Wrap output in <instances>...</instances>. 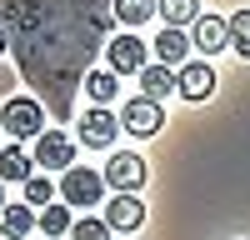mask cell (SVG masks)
I'll return each instance as SVG.
<instances>
[{"label":"cell","mask_w":250,"mask_h":240,"mask_svg":"<svg viewBox=\"0 0 250 240\" xmlns=\"http://www.w3.org/2000/svg\"><path fill=\"white\" fill-rule=\"evenodd\" d=\"M175 90H180L185 100H210V90H215V70L205 65V60H185V65L175 70Z\"/></svg>","instance_id":"cell-9"},{"label":"cell","mask_w":250,"mask_h":240,"mask_svg":"<svg viewBox=\"0 0 250 240\" xmlns=\"http://www.w3.org/2000/svg\"><path fill=\"white\" fill-rule=\"evenodd\" d=\"M155 15V0H115V20L120 25H145Z\"/></svg>","instance_id":"cell-18"},{"label":"cell","mask_w":250,"mask_h":240,"mask_svg":"<svg viewBox=\"0 0 250 240\" xmlns=\"http://www.w3.org/2000/svg\"><path fill=\"white\" fill-rule=\"evenodd\" d=\"M30 225H35V210L30 205H5V210H0V230H5V240L30 235Z\"/></svg>","instance_id":"cell-16"},{"label":"cell","mask_w":250,"mask_h":240,"mask_svg":"<svg viewBox=\"0 0 250 240\" xmlns=\"http://www.w3.org/2000/svg\"><path fill=\"white\" fill-rule=\"evenodd\" d=\"M35 165L40 170H60L65 175L70 165H75V140L65 135V130H45L35 140Z\"/></svg>","instance_id":"cell-5"},{"label":"cell","mask_w":250,"mask_h":240,"mask_svg":"<svg viewBox=\"0 0 250 240\" xmlns=\"http://www.w3.org/2000/svg\"><path fill=\"white\" fill-rule=\"evenodd\" d=\"M190 45H200L205 55H215V50H225V45H230V25H225L220 15H200V20H195Z\"/></svg>","instance_id":"cell-10"},{"label":"cell","mask_w":250,"mask_h":240,"mask_svg":"<svg viewBox=\"0 0 250 240\" xmlns=\"http://www.w3.org/2000/svg\"><path fill=\"white\" fill-rule=\"evenodd\" d=\"M5 180H20V185L30 180V155L20 150L15 140H10L5 150H0V185H5Z\"/></svg>","instance_id":"cell-15"},{"label":"cell","mask_w":250,"mask_h":240,"mask_svg":"<svg viewBox=\"0 0 250 240\" xmlns=\"http://www.w3.org/2000/svg\"><path fill=\"white\" fill-rule=\"evenodd\" d=\"M35 225H40V230H45L50 240H60V235H65V230H70V210H65V205H45V210H40V215H35Z\"/></svg>","instance_id":"cell-19"},{"label":"cell","mask_w":250,"mask_h":240,"mask_svg":"<svg viewBox=\"0 0 250 240\" xmlns=\"http://www.w3.org/2000/svg\"><path fill=\"white\" fill-rule=\"evenodd\" d=\"M0 210H5V185H0Z\"/></svg>","instance_id":"cell-24"},{"label":"cell","mask_w":250,"mask_h":240,"mask_svg":"<svg viewBox=\"0 0 250 240\" xmlns=\"http://www.w3.org/2000/svg\"><path fill=\"white\" fill-rule=\"evenodd\" d=\"M120 125L130 130V135H155V130L165 125V110L155 105V100L135 95V100H125V110H120Z\"/></svg>","instance_id":"cell-8"},{"label":"cell","mask_w":250,"mask_h":240,"mask_svg":"<svg viewBox=\"0 0 250 240\" xmlns=\"http://www.w3.org/2000/svg\"><path fill=\"white\" fill-rule=\"evenodd\" d=\"M170 90H175V70H170V65H160V60H155V65L140 70V95H145V100H155V105H160Z\"/></svg>","instance_id":"cell-13"},{"label":"cell","mask_w":250,"mask_h":240,"mask_svg":"<svg viewBox=\"0 0 250 240\" xmlns=\"http://www.w3.org/2000/svg\"><path fill=\"white\" fill-rule=\"evenodd\" d=\"M80 145H90V150H110V140L120 135V120L105 110V105H90L85 115H80Z\"/></svg>","instance_id":"cell-6"},{"label":"cell","mask_w":250,"mask_h":240,"mask_svg":"<svg viewBox=\"0 0 250 240\" xmlns=\"http://www.w3.org/2000/svg\"><path fill=\"white\" fill-rule=\"evenodd\" d=\"M225 25H230V45L250 60V10H235L230 20H225Z\"/></svg>","instance_id":"cell-20"},{"label":"cell","mask_w":250,"mask_h":240,"mask_svg":"<svg viewBox=\"0 0 250 240\" xmlns=\"http://www.w3.org/2000/svg\"><path fill=\"white\" fill-rule=\"evenodd\" d=\"M155 55H160V65H185V60H190V35L185 30H160L155 35Z\"/></svg>","instance_id":"cell-12"},{"label":"cell","mask_w":250,"mask_h":240,"mask_svg":"<svg viewBox=\"0 0 250 240\" xmlns=\"http://www.w3.org/2000/svg\"><path fill=\"white\" fill-rule=\"evenodd\" d=\"M10 50V40H5V25H0V55H5Z\"/></svg>","instance_id":"cell-23"},{"label":"cell","mask_w":250,"mask_h":240,"mask_svg":"<svg viewBox=\"0 0 250 240\" xmlns=\"http://www.w3.org/2000/svg\"><path fill=\"white\" fill-rule=\"evenodd\" d=\"M110 75H140L145 70V40L140 35H110Z\"/></svg>","instance_id":"cell-7"},{"label":"cell","mask_w":250,"mask_h":240,"mask_svg":"<svg viewBox=\"0 0 250 240\" xmlns=\"http://www.w3.org/2000/svg\"><path fill=\"white\" fill-rule=\"evenodd\" d=\"M60 200H65V205H95V200H105V180H100V170L70 165L65 175H60Z\"/></svg>","instance_id":"cell-3"},{"label":"cell","mask_w":250,"mask_h":240,"mask_svg":"<svg viewBox=\"0 0 250 240\" xmlns=\"http://www.w3.org/2000/svg\"><path fill=\"white\" fill-rule=\"evenodd\" d=\"M70 240H110V225H105V220H75Z\"/></svg>","instance_id":"cell-22"},{"label":"cell","mask_w":250,"mask_h":240,"mask_svg":"<svg viewBox=\"0 0 250 240\" xmlns=\"http://www.w3.org/2000/svg\"><path fill=\"white\" fill-rule=\"evenodd\" d=\"M100 180H105L110 190H120V195H135V190L145 185V160H140L135 150H115V155L105 160V170H100Z\"/></svg>","instance_id":"cell-4"},{"label":"cell","mask_w":250,"mask_h":240,"mask_svg":"<svg viewBox=\"0 0 250 240\" xmlns=\"http://www.w3.org/2000/svg\"><path fill=\"white\" fill-rule=\"evenodd\" d=\"M155 10L165 20V30H185L200 20V0H155Z\"/></svg>","instance_id":"cell-14"},{"label":"cell","mask_w":250,"mask_h":240,"mask_svg":"<svg viewBox=\"0 0 250 240\" xmlns=\"http://www.w3.org/2000/svg\"><path fill=\"white\" fill-rule=\"evenodd\" d=\"M140 220H145V205L135 195H115L105 205V225L110 230H140Z\"/></svg>","instance_id":"cell-11"},{"label":"cell","mask_w":250,"mask_h":240,"mask_svg":"<svg viewBox=\"0 0 250 240\" xmlns=\"http://www.w3.org/2000/svg\"><path fill=\"white\" fill-rule=\"evenodd\" d=\"M115 0H0L15 70L55 120H70L75 85L95 70V50L110 45Z\"/></svg>","instance_id":"cell-1"},{"label":"cell","mask_w":250,"mask_h":240,"mask_svg":"<svg viewBox=\"0 0 250 240\" xmlns=\"http://www.w3.org/2000/svg\"><path fill=\"white\" fill-rule=\"evenodd\" d=\"M0 125L10 130V140H40L45 135V105H40L35 95H10L5 105H0Z\"/></svg>","instance_id":"cell-2"},{"label":"cell","mask_w":250,"mask_h":240,"mask_svg":"<svg viewBox=\"0 0 250 240\" xmlns=\"http://www.w3.org/2000/svg\"><path fill=\"white\" fill-rule=\"evenodd\" d=\"M115 90H120V80H115L110 70H90V75H85V95H90V105H110Z\"/></svg>","instance_id":"cell-17"},{"label":"cell","mask_w":250,"mask_h":240,"mask_svg":"<svg viewBox=\"0 0 250 240\" xmlns=\"http://www.w3.org/2000/svg\"><path fill=\"white\" fill-rule=\"evenodd\" d=\"M50 195H55V185H50L45 175H30V180H25V205H30V210H35V205H55Z\"/></svg>","instance_id":"cell-21"}]
</instances>
